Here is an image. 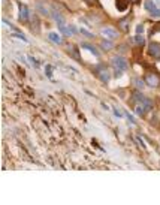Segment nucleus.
<instances>
[{"mask_svg":"<svg viewBox=\"0 0 160 205\" xmlns=\"http://www.w3.org/2000/svg\"><path fill=\"white\" fill-rule=\"evenodd\" d=\"M79 32H81V35H84L85 38H94V35H93V33L88 32V30H87V29H84V27H82V29H79Z\"/></svg>","mask_w":160,"mask_h":205,"instance_id":"14","label":"nucleus"},{"mask_svg":"<svg viewBox=\"0 0 160 205\" xmlns=\"http://www.w3.org/2000/svg\"><path fill=\"white\" fill-rule=\"evenodd\" d=\"M12 36H15V38H18V39H21V40H24V42H29V39L24 36V35H19V33H15V35H12Z\"/></svg>","mask_w":160,"mask_h":205,"instance_id":"18","label":"nucleus"},{"mask_svg":"<svg viewBox=\"0 0 160 205\" xmlns=\"http://www.w3.org/2000/svg\"><path fill=\"white\" fill-rule=\"evenodd\" d=\"M112 111H114V114H115V117H118V118H120V117H123V112H121V111H118L117 108H112Z\"/></svg>","mask_w":160,"mask_h":205,"instance_id":"20","label":"nucleus"},{"mask_svg":"<svg viewBox=\"0 0 160 205\" xmlns=\"http://www.w3.org/2000/svg\"><path fill=\"white\" fill-rule=\"evenodd\" d=\"M97 77H99L103 82H109V79H111V75H109V72H108L106 69H99V71H97Z\"/></svg>","mask_w":160,"mask_h":205,"instance_id":"6","label":"nucleus"},{"mask_svg":"<svg viewBox=\"0 0 160 205\" xmlns=\"http://www.w3.org/2000/svg\"><path fill=\"white\" fill-rule=\"evenodd\" d=\"M53 67L51 66H47V67H45V74H47V77H53Z\"/></svg>","mask_w":160,"mask_h":205,"instance_id":"19","label":"nucleus"},{"mask_svg":"<svg viewBox=\"0 0 160 205\" xmlns=\"http://www.w3.org/2000/svg\"><path fill=\"white\" fill-rule=\"evenodd\" d=\"M145 82H147L150 87H156V85H159V78H157L156 75H147V77H145Z\"/></svg>","mask_w":160,"mask_h":205,"instance_id":"7","label":"nucleus"},{"mask_svg":"<svg viewBox=\"0 0 160 205\" xmlns=\"http://www.w3.org/2000/svg\"><path fill=\"white\" fill-rule=\"evenodd\" d=\"M102 36H105L109 40H114V39L118 38V32L114 29V27H103L102 29Z\"/></svg>","mask_w":160,"mask_h":205,"instance_id":"2","label":"nucleus"},{"mask_svg":"<svg viewBox=\"0 0 160 205\" xmlns=\"http://www.w3.org/2000/svg\"><path fill=\"white\" fill-rule=\"evenodd\" d=\"M69 30H71L72 33H76V27H75V26H72V24H69Z\"/></svg>","mask_w":160,"mask_h":205,"instance_id":"23","label":"nucleus"},{"mask_svg":"<svg viewBox=\"0 0 160 205\" xmlns=\"http://www.w3.org/2000/svg\"><path fill=\"white\" fill-rule=\"evenodd\" d=\"M58 30H60V33H63L64 36H69V35H72V32H71L69 29H66V27H64V24L58 26Z\"/></svg>","mask_w":160,"mask_h":205,"instance_id":"13","label":"nucleus"},{"mask_svg":"<svg viewBox=\"0 0 160 205\" xmlns=\"http://www.w3.org/2000/svg\"><path fill=\"white\" fill-rule=\"evenodd\" d=\"M136 112H138L139 115H144V112H145V111L142 109V106H138V108H136Z\"/></svg>","mask_w":160,"mask_h":205,"instance_id":"22","label":"nucleus"},{"mask_svg":"<svg viewBox=\"0 0 160 205\" xmlns=\"http://www.w3.org/2000/svg\"><path fill=\"white\" fill-rule=\"evenodd\" d=\"M102 47H103L105 50H111V48H112V43H111V42H106V40H103V42H102Z\"/></svg>","mask_w":160,"mask_h":205,"instance_id":"16","label":"nucleus"},{"mask_svg":"<svg viewBox=\"0 0 160 205\" xmlns=\"http://www.w3.org/2000/svg\"><path fill=\"white\" fill-rule=\"evenodd\" d=\"M19 18L21 19H27L29 18V9L24 5H19Z\"/></svg>","mask_w":160,"mask_h":205,"instance_id":"12","label":"nucleus"},{"mask_svg":"<svg viewBox=\"0 0 160 205\" xmlns=\"http://www.w3.org/2000/svg\"><path fill=\"white\" fill-rule=\"evenodd\" d=\"M48 39L53 40V42H55V43H61V42H63L61 36H60L58 33H55V32H50V33H48Z\"/></svg>","mask_w":160,"mask_h":205,"instance_id":"10","label":"nucleus"},{"mask_svg":"<svg viewBox=\"0 0 160 205\" xmlns=\"http://www.w3.org/2000/svg\"><path fill=\"white\" fill-rule=\"evenodd\" d=\"M88 2H93V0H88Z\"/></svg>","mask_w":160,"mask_h":205,"instance_id":"25","label":"nucleus"},{"mask_svg":"<svg viewBox=\"0 0 160 205\" xmlns=\"http://www.w3.org/2000/svg\"><path fill=\"white\" fill-rule=\"evenodd\" d=\"M29 60L32 61V64H33V66H36V67L39 66V61H36V60H35V57H29Z\"/></svg>","mask_w":160,"mask_h":205,"instance_id":"21","label":"nucleus"},{"mask_svg":"<svg viewBox=\"0 0 160 205\" xmlns=\"http://www.w3.org/2000/svg\"><path fill=\"white\" fill-rule=\"evenodd\" d=\"M36 9H37V11H39L42 15H47V17L53 14V12H50L48 6H47V5H43V3H37V5H36Z\"/></svg>","mask_w":160,"mask_h":205,"instance_id":"9","label":"nucleus"},{"mask_svg":"<svg viewBox=\"0 0 160 205\" xmlns=\"http://www.w3.org/2000/svg\"><path fill=\"white\" fill-rule=\"evenodd\" d=\"M81 47L84 48V50H87V51H90L91 54H93L94 57H99L100 54H99V51L93 47V45H90V43H85V42H82V45H81Z\"/></svg>","mask_w":160,"mask_h":205,"instance_id":"8","label":"nucleus"},{"mask_svg":"<svg viewBox=\"0 0 160 205\" xmlns=\"http://www.w3.org/2000/svg\"><path fill=\"white\" fill-rule=\"evenodd\" d=\"M154 3H156V5H159V8H160V0H154Z\"/></svg>","mask_w":160,"mask_h":205,"instance_id":"24","label":"nucleus"},{"mask_svg":"<svg viewBox=\"0 0 160 205\" xmlns=\"http://www.w3.org/2000/svg\"><path fill=\"white\" fill-rule=\"evenodd\" d=\"M142 33H144V26L138 24V26H136V35H142Z\"/></svg>","mask_w":160,"mask_h":205,"instance_id":"17","label":"nucleus"},{"mask_svg":"<svg viewBox=\"0 0 160 205\" xmlns=\"http://www.w3.org/2000/svg\"><path fill=\"white\" fill-rule=\"evenodd\" d=\"M51 17L57 21V26H61L63 22H64V18H63V15L61 14H58L57 11H53V14H51Z\"/></svg>","mask_w":160,"mask_h":205,"instance_id":"11","label":"nucleus"},{"mask_svg":"<svg viewBox=\"0 0 160 205\" xmlns=\"http://www.w3.org/2000/svg\"><path fill=\"white\" fill-rule=\"evenodd\" d=\"M133 97H135V100H136V102H139L141 105H144V108H145V109H151V108H153V102H151V100H148L145 96H142V95H139V93H135V95H133Z\"/></svg>","mask_w":160,"mask_h":205,"instance_id":"3","label":"nucleus"},{"mask_svg":"<svg viewBox=\"0 0 160 205\" xmlns=\"http://www.w3.org/2000/svg\"><path fill=\"white\" fill-rule=\"evenodd\" d=\"M148 53L154 57H160V43H150V47H148Z\"/></svg>","mask_w":160,"mask_h":205,"instance_id":"5","label":"nucleus"},{"mask_svg":"<svg viewBox=\"0 0 160 205\" xmlns=\"http://www.w3.org/2000/svg\"><path fill=\"white\" fill-rule=\"evenodd\" d=\"M112 64H114V67H115L117 71H121V72L127 69V63H126V60L123 57H114L112 58Z\"/></svg>","mask_w":160,"mask_h":205,"instance_id":"4","label":"nucleus"},{"mask_svg":"<svg viewBox=\"0 0 160 205\" xmlns=\"http://www.w3.org/2000/svg\"><path fill=\"white\" fill-rule=\"evenodd\" d=\"M135 42H136V43H141V45H144V42H145V38H144L142 35H136V36H135Z\"/></svg>","mask_w":160,"mask_h":205,"instance_id":"15","label":"nucleus"},{"mask_svg":"<svg viewBox=\"0 0 160 205\" xmlns=\"http://www.w3.org/2000/svg\"><path fill=\"white\" fill-rule=\"evenodd\" d=\"M144 9L147 12H150V15L153 18H160V8L156 6L154 0H145L144 2Z\"/></svg>","mask_w":160,"mask_h":205,"instance_id":"1","label":"nucleus"}]
</instances>
